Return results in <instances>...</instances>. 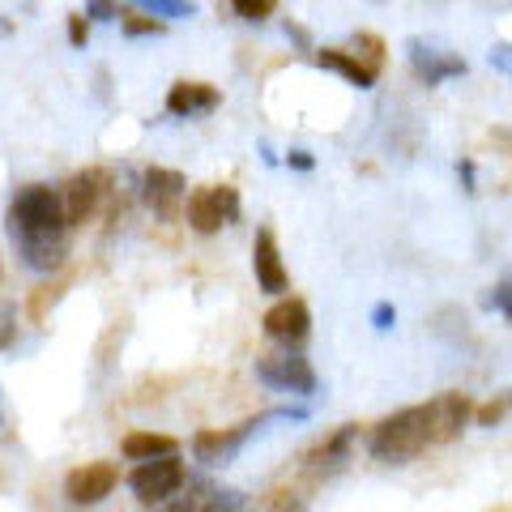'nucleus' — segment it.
<instances>
[{"label":"nucleus","mask_w":512,"mask_h":512,"mask_svg":"<svg viewBox=\"0 0 512 512\" xmlns=\"http://www.w3.org/2000/svg\"><path fill=\"white\" fill-rule=\"evenodd\" d=\"M427 410V431H431V444H448V440H457L461 431L470 427V397L466 393H440V397H431V402L423 406Z\"/></svg>","instance_id":"obj_11"},{"label":"nucleus","mask_w":512,"mask_h":512,"mask_svg":"<svg viewBox=\"0 0 512 512\" xmlns=\"http://www.w3.org/2000/svg\"><path fill=\"white\" fill-rule=\"evenodd\" d=\"M376 461H389V466H402V461L419 457L431 448V431H427V410L423 406H406L380 419L372 427V440H367Z\"/></svg>","instance_id":"obj_3"},{"label":"nucleus","mask_w":512,"mask_h":512,"mask_svg":"<svg viewBox=\"0 0 512 512\" xmlns=\"http://www.w3.org/2000/svg\"><path fill=\"white\" fill-rule=\"evenodd\" d=\"M252 274H256V286H261V295H286L291 291V274H286L282 265V248L274 231H256L252 239Z\"/></svg>","instance_id":"obj_12"},{"label":"nucleus","mask_w":512,"mask_h":512,"mask_svg":"<svg viewBox=\"0 0 512 512\" xmlns=\"http://www.w3.org/2000/svg\"><path fill=\"white\" fill-rule=\"evenodd\" d=\"M86 39H90L86 13H73V18H69V43H73V47H86Z\"/></svg>","instance_id":"obj_26"},{"label":"nucleus","mask_w":512,"mask_h":512,"mask_svg":"<svg viewBox=\"0 0 512 512\" xmlns=\"http://www.w3.org/2000/svg\"><path fill=\"white\" fill-rule=\"evenodd\" d=\"M184 192H188V180L175 167H146L141 171V201L154 210V218L171 222L184 205Z\"/></svg>","instance_id":"obj_9"},{"label":"nucleus","mask_w":512,"mask_h":512,"mask_svg":"<svg viewBox=\"0 0 512 512\" xmlns=\"http://www.w3.org/2000/svg\"><path fill=\"white\" fill-rule=\"evenodd\" d=\"M355 436H359V427L346 423L338 436H329V440L312 453V466H316V470H342L346 461H350V448H355Z\"/></svg>","instance_id":"obj_16"},{"label":"nucleus","mask_w":512,"mask_h":512,"mask_svg":"<svg viewBox=\"0 0 512 512\" xmlns=\"http://www.w3.org/2000/svg\"><path fill=\"white\" fill-rule=\"evenodd\" d=\"M120 453L128 461H146V457H163V453H180V444L171 436H158V431H133V436H124Z\"/></svg>","instance_id":"obj_17"},{"label":"nucleus","mask_w":512,"mask_h":512,"mask_svg":"<svg viewBox=\"0 0 512 512\" xmlns=\"http://www.w3.org/2000/svg\"><path fill=\"white\" fill-rule=\"evenodd\" d=\"M406 60H410V73L423 86H444L453 77H466V60L431 39H406Z\"/></svg>","instance_id":"obj_7"},{"label":"nucleus","mask_w":512,"mask_h":512,"mask_svg":"<svg viewBox=\"0 0 512 512\" xmlns=\"http://www.w3.org/2000/svg\"><path fill=\"white\" fill-rule=\"evenodd\" d=\"M13 35V22L9 18H0V39H9Z\"/></svg>","instance_id":"obj_31"},{"label":"nucleus","mask_w":512,"mask_h":512,"mask_svg":"<svg viewBox=\"0 0 512 512\" xmlns=\"http://www.w3.org/2000/svg\"><path fill=\"white\" fill-rule=\"evenodd\" d=\"M269 423H308V410L303 406H278V410H265L256 414V419L239 423V427H222V431H197L192 436V457L201 461V466H227L244 453V444L252 436H261Z\"/></svg>","instance_id":"obj_2"},{"label":"nucleus","mask_w":512,"mask_h":512,"mask_svg":"<svg viewBox=\"0 0 512 512\" xmlns=\"http://www.w3.org/2000/svg\"><path fill=\"white\" fill-rule=\"evenodd\" d=\"M120 0H86V18L94 22H120Z\"/></svg>","instance_id":"obj_23"},{"label":"nucleus","mask_w":512,"mask_h":512,"mask_svg":"<svg viewBox=\"0 0 512 512\" xmlns=\"http://www.w3.org/2000/svg\"><path fill=\"white\" fill-rule=\"evenodd\" d=\"M231 9H235V18H244V22H256V26H261L265 18H274L278 0H231Z\"/></svg>","instance_id":"obj_19"},{"label":"nucleus","mask_w":512,"mask_h":512,"mask_svg":"<svg viewBox=\"0 0 512 512\" xmlns=\"http://www.w3.org/2000/svg\"><path fill=\"white\" fill-rule=\"evenodd\" d=\"M487 60H491V69H495V73H504V77H508V43H495Z\"/></svg>","instance_id":"obj_29"},{"label":"nucleus","mask_w":512,"mask_h":512,"mask_svg":"<svg viewBox=\"0 0 512 512\" xmlns=\"http://www.w3.org/2000/svg\"><path fill=\"white\" fill-rule=\"evenodd\" d=\"M504 414H508V393H500L495 402H487L478 414H470V419H474L478 427H495V423H504Z\"/></svg>","instance_id":"obj_22"},{"label":"nucleus","mask_w":512,"mask_h":512,"mask_svg":"<svg viewBox=\"0 0 512 512\" xmlns=\"http://www.w3.org/2000/svg\"><path fill=\"white\" fill-rule=\"evenodd\" d=\"M180 210H184V222L192 231L214 235L222 227H231V222H239L244 201H239L235 184H205L197 192H188V205H180Z\"/></svg>","instance_id":"obj_4"},{"label":"nucleus","mask_w":512,"mask_h":512,"mask_svg":"<svg viewBox=\"0 0 512 512\" xmlns=\"http://www.w3.org/2000/svg\"><path fill=\"white\" fill-rule=\"evenodd\" d=\"M457 180H461V188H466V192H474V184H478V171H474L470 158H461V163H457Z\"/></svg>","instance_id":"obj_28"},{"label":"nucleus","mask_w":512,"mask_h":512,"mask_svg":"<svg viewBox=\"0 0 512 512\" xmlns=\"http://www.w3.org/2000/svg\"><path fill=\"white\" fill-rule=\"evenodd\" d=\"M120 483V470L111 461H90V466H77L69 478H64V500L86 508V504H99L107 500L111 491Z\"/></svg>","instance_id":"obj_10"},{"label":"nucleus","mask_w":512,"mask_h":512,"mask_svg":"<svg viewBox=\"0 0 512 512\" xmlns=\"http://www.w3.org/2000/svg\"><path fill=\"white\" fill-rule=\"evenodd\" d=\"M487 308H491V312H500L504 320L512 316V282H508V278H500V286H495V291L487 295Z\"/></svg>","instance_id":"obj_24"},{"label":"nucleus","mask_w":512,"mask_h":512,"mask_svg":"<svg viewBox=\"0 0 512 512\" xmlns=\"http://www.w3.org/2000/svg\"><path fill=\"white\" fill-rule=\"evenodd\" d=\"M256 380L265 384V389H274V393H291V397H312L316 393V367L295 355L291 346L282 350V355H265V359H256Z\"/></svg>","instance_id":"obj_6"},{"label":"nucleus","mask_w":512,"mask_h":512,"mask_svg":"<svg viewBox=\"0 0 512 512\" xmlns=\"http://www.w3.org/2000/svg\"><path fill=\"white\" fill-rule=\"evenodd\" d=\"M13 342H18V308L0 303V350H9Z\"/></svg>","instance_id":"obj_21"},{"label":"nucleus","mask_w":512,"mask_h":512,"mask_svg":"<svg viewBox=\"0 0 512 512\" xmlns=\"http://www.w3.org/2000/svg\"><path fill=\"white\" fill-rule=\"evenodd\" d=\"M107 192V171H77L69 184L60 188V210H64V222L69 227H82L99 214V201Z\"/></svg>","instance_id":"obj_8"},{"label":"nucleus","mask_w":512,"mask_h":512,"mask_svg":"<svg viewBox=\"0 0 512 512\" xmlns=\"http://www.w3.org/2000/svg\"><path fill=\"white\" fill-rule=\"evenodd\" d=\"M282 30H286V39H291V43H299V47H303V52H312V39H308V30H303V26H295V22H286Z\"/></svg>","instance_id":"obj_30"},{"label":"nucleus","mask_w":512,"mask_h":512,"mask_svg":"<svg viewBox=\"0 0 512 512\" xmlns=\"http://www.w3.org/2000/svg\"><path fill=\"white\" fill-rule=\"evenodd\" d=\"M265 333L274 342L282 346H299V342H308V333H312V312H308V303L303 299H278L274 308L265 312Z\"/></svg>","instance_id":"obj_13"},{"label":"nucleus","mask_w":512,"mask_h":512,"mask_svg":"<svg viewBox=\"0 0 512 512\" xmlns=\"http://www.w3.org/2000/svg\"><path fill=\"white\" fill-rule=\"evenodd\" d=\"M393 325H397V308H393V303H376V308H372V329L389 333Z\"/></svg>","instance_id":"obj_25"},{"label":"nucleus","mask_w":512,"mask_h":512,"mask_svg":"<svg viewBox=\"0 0 512 512\" xmlns=\"http://www.w3.org/2000/svg\"><path fill=\"white\" fill-rule=\"evenodd\" d=\"M188 483V470L180 453H163V457H146L137 461V470L128 474V491L137 495V504H167L171 495H180Z\"/></svg>","instance_id":"obj_5"},{"label":"nucleus","mask_w":512,"mask_h":512,"mask_svg":"<svg viewBox=\"0 0 512 512\" xmlns=\"http://www.w3.org/2000/svg\"><path fill=\"white\" fill-rule=\"evenodd\" d=\"M286 167H291V171H312L316 158H312V150H291V154H286Z\"/></svg>","instance_id":"obj_27"},{"label":"nucleus","mask_w":512,"mask_h":512,"mask_svg":"<svg viewBox=\"0 0 512 512\" xmlns=\"http://www.w3.org/2000/svg\"><path fill=\"white\" fill-rule=\"evenodd\" d=\"M5 231L26 269H35V274L60 269L64 256H69V231H73L60 210V188H47V184L18 188V197L9 201V214H5Z\"/></svg>","instance_id":"obj_1"},{"label":"nucleus","mask_w":512,"mask_h":512,"mask_svg":"<svg viewBox=\"0 0 512 512\" xmlns=\"http://www.w3.org/2000/svg\"><path fill=\"white\" fill-rule=\"evenodd\" d=\"M0 419H5V410H0Z\"/></svg>","instance_id":"obj_32"},{"label":"nucleus","mask_w":512,"mask_h":512,"mask_svg":"<svg viewBox=\"0 0 512 512\" xmlns=\"http://www.w3.org/2000/svg\"><path fill=\"white\" fill-rule=\"evenodd\" d=\"M316 64L320 69H329V73H338V77H346L355 90H372L376 77H380V64L359 60V52H346V47H320Z\"/></svg>","instance_id":"obj_15"},{"label":"nucleus","mask_w":512,"mask_h":512,"mask_svg":"<svg viewBox=\"0 0 512 512\" xmlns=\"http://www.w3.org/2000/svg\"><path fill=\"white\" fill-rule=\"evenodd\" d=\"M120 30L128 39H150V35H163V22L150 18V13L146 18H128V13H120Z\"/></svg>","instance_id":"obj_20"},{"label":"nucleus","mask_w":512,"mask_h":512,"mask_svg":"<svg viewBox=\"0 0 512 512\" xmlns=\"http://www.w3.org/2000/svg\"><path fill=\"white\" fill-rule=\"evenodd\" d=\"M222 107V94L210 82H175L167 90V116L175 120H201V116H214Z\"/></svg>","instance_id":"obj_14"},{"label":"nucleus","mask_w":512,"mask_h":512,"mask_svg":"<svg viewBox=\"0 0 512 512\" xmlns=\"http://www.w3.org/2000/svg\"><path fill=\"white\" fill-rule=\"evenodd\" d=\"M141 13H150L158 22H188L197 18V0H133Z\"/></svg>","instance_id":"obj_18"}]
</instances>
